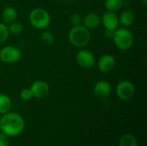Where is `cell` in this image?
Returning a JSON list of instances; mask_svg holds the SVG:
<instances>
[{
  "label": "cell",
  "mask_w": 147,
  "mask_h": 146,
  "mask_svg": "<svg viewBox=\"0 0 147 146\" xmlns=\"http://www.w3.org/2000/svg\"><path fill=\"white\" fill-rule=\"evenodd\" d=\"M25 127L23 118L17 113L8 112L0 119V131L9 137L21 134Z\"/></svg>",
  "instance_id": "6da1fadb"
},
{
  "label": "cell",
  "mask_w": 147,
  "mask_h": 146,
  "mask_svg": "<svg viewBox=\"0 0 147 146\" xmlns=\"http://www.w3.org/2000/svg\"><path fill=\"white\" fill-rule=\"evenodd\" d=\"M68 39L71 45L77 47H84L90 40V32L83 25L72 27L68 34Z\"/></svg>",
  "instance_id": "7a4b0ae2"
},
{
  "label": "cell",
  "mask_w": 147,
  "mask_h": 146,
  "mask_svg": "<svg viewBox=\"0 0 147 146\" xmlns=\"http://www.w3.org/2000/svg\"><path fill=\"white\" fill-rule=\"evenodd\" d=\"M112 39L114 40L116 47L121 51H127L130 49L134 41L132 31L125 27L116 28Z\"/></svg>",
  "instance_id": "3957f363"
},
{
  "label": "cell",
  "mask_w": 147,
  "mask_h": 146,
  "mask_svg": "<svg viewBox=\"0 0 147 146\" xmlns=\"http://www.w3.org/2000/svg\"><path fill=\"white\" fill-rule=\"evenodd\" d=\"M31 25L38 29H44L47 28L51 22L50 14L44 9L35 8L31 10L28 16Z\"/></svg>",
  "instance_id": "277c9868"
},
{
  "label": "cell",
  "mask_w": 147,
  "mask_h": 146,
  "mask_svg": "<svg viewBox=\"0 0 147 146\" xmlns=\"http://www.w3.org/2000/svg\"><path fill=\"white\" fill-rule=\"evenodd\" d=\"M22 58L21 50L15 46H5L0 50V59L6 64H14Z\"/></svg>",
  "instance_id": "5b68a950"
},
{
  "label": "cell",
  "mask_w": 147,
  "mask_h": 146,
  "mask_svg": "<svg viewBox=\"0 0 147 146\" xmlns=\"http://www.w3.org/2000/svg\"><path fill=\"white\" fill-rule=\"evenodd\" d=\"M115 92L121 100L128 101L134 96L135 87L132 82L128 80H122L118 83Z\"/></svg>",
  "instance_id": "8992f818"
},
{
  "label": "cell",
  "mask_w": 147,
  "mask_h": 146,
  "mask_svg": "<svg viewBox=\"0 0 147 146\" xmlns=\"http://www.w3.org/2000/svg\"><path fill=\"white\" fill-rule=\"evenodd\" d=\"M76 61L79 66L85 69H90L96 65L95 55L89 50H79L76 54Z\"/></svg>",
  "instance_id": "52a82bcc"
},
{
  "label": "cell",
  "mask_w": 147,
  "mask_h": 146,
  "mask_svg": "<svg viewBox=\"0 0 147 146\" xmlns=\"http://www.w3.org/2000/svg\"><path fill=\"white\" fill-rule=\"evenodd\" d=\"M111 94V85L108 81L100 80L93 88V95L99 100H106Z\"/></svg>",
  "instance_id": "ba28073f"
},
{
  "label": "cell",
  "mask_w": 147,
  "mask_h": 146,
  "mask_svg": "<svg viewBox=\"0 0 147 146\" xmlns=\"http://www.w3.org/2000/svg\"><path fill=\"white\" fill-rule=\"evenodd\" d=\"M101 23H102L105 29L115 31L120 25L119 16L115 12L107 10L101 17Z\"/></svg>",
  "instance_id": "9c48e42d"
},
{
  "label": "cell",
  "mask_w": 147,
  "mask_h": 146,
  "mask_svg": "<svg viewBox=\"0 0 147 146\" xmlns=\"http://www.w3.org/2000/svg\"><path fill=\"white\" fill-rule=\"evenodd\" d=\"M29 89L32 92L33 97L39 98V99L46 97L50 91V87L48 83L42 80L34 81L31 84Z\"/></svg>",
  "instance_id": "30bf717a"
},
{
  "label": "cell",
  "mask_w": 147,
  "mask_h": 146,
  "mask_svg": "<svg viewBox=\"0 0 147 146\" xmlns=\"http://www.w3.org/2000/svg\"><path fill=\"white\" fill-rule=\"evenodd\" d=\"M115 66V59L113 55L106 53L101 56L97 62V67L102 73H109L114 70Z\"/></svg>",
  "instance_id": "8fae6325"
},
{
  "label": "cell",
  "mask_w": 147,
  "mask_h": 146,
  "mask_svg": "<svg viewBox=\"0 0 147 146\" xmlns=\"http://www.w3.org/2000/svg\"><path fill=\"white\" fill-rule=\"evenodd\" d=\"M100 24H101V17L96 13L94 12L89 13L83 18L82 25L84 26L89 30L98 28Z\"/></svg>",
  "instance_id": "7c38bea8"
},
{
  "label": "cell",
  "mask_w": 147,
  "mask_h": 146,
  "mask_svg": "<svg viewBox=\"0 0 147 146\" xmlns=\"http://www.w3.org/2000/svg\"><path fill=\"white\" fill-rule=\"evenodd\" d=\"M119 16V22L125 28L130 27L134 23L135 14L133 10L126 9H124Z\"/></svg>",
  "instance_id": "4fadbf2b"
},
{
  "label": "cell",
  "mask_w": 147,
  "mask_h": 146,
  "mask_svg": "<svg viewBox=\"0 0 147 146\" xmlns=\"http://www.w3.org/2000/svg\"><path fill=\"white\" fill-rule=\"evenodd\" d=\"M17 18V11L14 7L9 6L3 9L2 12V19L4 22V23H10L14 21H16Z\"/></svg>",
  "instance_id": "5bb4252c"
},
{
  "label": "cell",
  "mask_w": 147,
  "mask_h": 146,
  "mask_svg": "<svg viewBox=\"0 0 147 146\" xmlns=\"http://www.w3.org/2000/svg\"><path fill=\"white\" fill-rule=\"evenodd\" d=\"M11 106V99L5 94H0V114H4L9 112Z\"/></svg>",
  "instance_id": "9a60e30c"
},
{
  "label": "cell",
  "mask_w": 147,
  "mask_h": 146,
  "mask_svg": "<svg viewBox=\"0 0 147 146\" xmlns=\"http://www.w3.org/2000/svg\"><path fill=\"white\" fill-rule=\"evenodd\" d=\"M123 6V0H106L105 8L109 11L116 12Z\"/></svg>",
  "instance_id": "2e32d148"
},
{
  "label": "cell",
  "mask_w": 147,
  "mask_h": 146,
  "mask_svg": "<svg viewBox=\"0 0 147 146\" xmlns=\"http://www.w3.org/2000/svg\"><path fill=\"white\" fill-rule=\"evenodd\" d=\"M120 146H138L136 139L131 134H124L119 142Z\"/></svg>",
  "instance_id": "e0dca14e"
},
{
  "label": "cell",
  "mask_w": 147,
  "mask_h": 146,
  "mask_svg": "<svg viewBox=\"0 0 147 146\" xmlns=\"http://www.w3.org/2000/svg\"><path fill=\"white\" fill-rule=\"evenodd\" d=\"M8 29H9V34H20L22 32V30H23V25H22V22H17L16 20V21L9 23Z\"/></svg>",
  "instance_id": "ac0fdd59"
},
{
  "label": "cell",
  "mask_w": 147,
  "mask_h": 146,
  "mask_svg": "<svg viewBox=\"0 0 147 146\" xmlns=\"http://www.w3.org/2000/svg\"><path fill=\"white\" fill-rule=\"evenodd\" d=\"M40 40L44 44L51 46L53 44L55 38H54V35L52 32H50L48 30H44L40 34Z\"/></svg>",
  "instance_id": "d6986e66"
},
{
  "label": "cell",
  "mask_w": 147,
  "mask_h": 146,
  "mask_svg": "<svg viewBox=\"0 0 147 146\" xmlns=\"http://www.w3.org/2000/svg\"><path fill=\"white\" fill-rule=\"evenodd\" d=\"M9 35L8 26L5 23L0 22V44L5 42Z\"/></svg>",
  "instance_id": "ffe728a7"
},
{
  "label": "cell",
  "mask_w": 147,
  "mask_h": 146,
  "mask_svg": "<svg viewBox=\"0 0 147 146\" xmlns=\"http://www.w3.org/2000/svg\"><path fill=\"white\" fill-rule=\"evenodd\" d=\"M70 23H71V25H72V27L82 25V23H83L82 15L80 14H78V13H75V14L71 15L70 16Z\"/></svg>",
  "instance_id": "44dd1931"
},
{
  "label": "cell",
  "mask_w": 147,
  "mask_h": 146,
  "mask_svg": "<svg viewBox=\"0 0 147 146\" xmlns=\"http://www.w3.org/2000/svg\"><path fill=\"white\" fill-rule=\"evenodd\" d=\"M20 97L22 101H25V102H28V101H30L32 98H33V95H32V92L30 90V89H23L22 90H21L20 92Z\"/></svg>",
  "instance_id": "7402d4cb"
},
{
  "label": "cell",
  "mask_w": 147,
  "mask_h": 146,
  "mask_svg": "<svg viewBox=\"0 0 147 146\" xmlns=\"http://www.w3.org/2000/svg\"><path fill=\"white\" fill-rule=\"evenodd\" d=\"M9 136L1 133H0V146H9Z\"/></svg>",
  "instance_id": "603a6c76"
},
{
  "label": "cell",
  "mask_w": 147,
  "mask_h": 146,
  "mask_svg": "<svg viewBox=\"0 0 147 146\" xmlns=\"http://www.w3.org/2000/svg\"><path fill=\"white\" fill-rule=\"evenodd\" d=\"M114 33H115V31H113V30H108V29L104 30V34L108 38H113Z\"/></svg>",
  "instance_id": "cb8c5ba5"
},
{
  "label": "cell",
  "mask_w": 147,
  "mask_h": 146,
  "mask_svg": "<svg viewBox=\"0 0 147 146\" xmlns=\"http://www.w3.org/2000/svg\"><path fill=\"white\" fill-rule=\"evenodd\" d=\"M140 2L142 3V4H143V5H146L147 0H140Z\"/></svg>",
  "instance_id": "d4e9b609"
},
{
  "label": "cell",
  "mask_w": 147,
  "mask_h": 146,
  "mask_svg": "<svg viewBox=\"0 0 147 146\" xmlns=\"http://www.w3.org/2000/svg\"><path fill=\"white\" fill-rule=\"evenodd\" d=\"M54 1H61V0H54Z\"/></svg>",
  "instance_id": "484cf974"
},
{
  "label": "cell",
  "mask_w": 147,
  "mask_h": 146,
  "mask_svg": "<svg viewBox=\"0 0 147 146\" xmlns=\"http://www.w3.org/2000/svg\"><path fill=\"white\" fill-rule=\"evenodd\" d=\"M0 71H1V66H0Z\"/></svg>",
  "instance_id": "4316f807"
}]
</instances>
